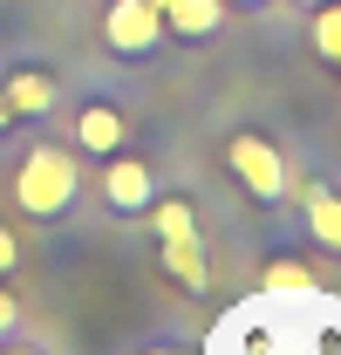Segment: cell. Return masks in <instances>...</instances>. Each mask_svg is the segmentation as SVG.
Masks as SVG:
<instances>
[{"label":"cell","mask_w":341,"mask_h":355,"mask_svg":"<svg viewBox=\"0 0 341 355\" xmlns=\"http://www.w3.org/2000/svg\"><path fill=\"white\" fill-rule=\"evenodd\" d=\"M143 219L157 232V266H164V280L177 294L205 301V294H212V246H205V232H198V205H191L184 191H157Z\"/></svg>","instance_id":"cell-2"},{"label":"cell","mask_w":341,"mask_h":355,"mask_svg":"<svg viewBox=\"0 0 341 355\" xmlns=\"http://www.w3.org/2000/svg\"><path fill=\"white\" fill-rule=\"evenodd\" d=\"M55 103H62V76H55L48 62H21V69H7V76H0V137L21 130V123H42Z\"/></svg>","instance_id":"cell-5"},{"label":"cell","mask_w":341,"mask_h":355,"mask_svg":"<svg viewBox=\"0 0 341 355\" xmlns=\"http://www.w3.org/2000/svg\"><path fill=\"white\" fill-rule=\"evenodd\" d=\"M307 48H314V62L328 76H341V0H328V7L307 14Z\"/></svg>","instance_id":"cell-11"},{"label":"cell","mask_w":341,"mask_h":355,"mask_svg":"<svg viewBox=\"0 0 341 355\" xmlns=\"http://www.w3.org/2000/svg\"><path fill=\"white\" fill-rule=\"evenodd\" d=\"M294 205H300V232L314 239V253L341 260V184H307Z\"/></svg>","instance_id":"cell-8"},{"label":"cell","mask_w":341,"mask_h":355,"mask_svg":"<svg viewBox=\"0 0 341 355\" xmlns=\"http://www.w3.org/2000/svg\"><path fill=\"white\" fill-rule=\"evenodd\" d=\"M14 266H21V239H14V225L0 219V280H14Z\"/></svg>","instance_id":"cell-13"},{"label":"cell","mask_w":341,"mask_h":355,"mask_svg":"<svg viewBox=\"0 0 341 355\" xmlns=\"http://www.w3.org/2000/svg\"><path fill=\"white\" fill-rule=\"evenodd\" d=\"M259 287L266 294H314L321 287V266L300 260V253H273V260L259 266Z\"/></svg>","instance_id":"cell-10"},{"label":"cell","mask_w":341,"mask_h":355,"mask_svg":"<svg viewBox=\"0 0 341 355\" xmlns=\"http://www.w3.org/2000/svg\"><path fill=\"white\" fill-rule=\"evenodd\" d=\"M232 14H259V7H273V0H225Z\"/></svg>","instance_id":"cell-16"},{"label":"cell","mask_w":341,"mask_h":355,"mask_svg":"<svg viewBox=\"0 0 341 355\" xmlns=\"http://www.w3.org/2000/svg\"><path fill=\"white\" fill-rule=\"evenodd\" d=\"M7 198L35 225L76 219V205H82V157H76V144H48V137L28 144L14 157V171H7Z\"/></svg>","instance_id":"cell-1"},{"label":"cell","mask_w":341,"mask_h":355,"mask_svg":"<svg viewBox=\"0 0 341 355\" xmlns=\"http://www.w3.org/2000/svg\"><path fill=\"white\" fill-rule=\"evenodd\" d=\"M21 335V301H14V287L0 280V342H14Z\"/></svg>","instance_id":"cell-12"},{"label":"cell","mask_w":341,"mask_h":355,"mask_svg":"<svg viewBox=\"0 0 341 355\" xmlns=\"http://www.w3.org/2000/svg\"><path fill=\"white\" fill-rule=\"evenodd\" d=\"M164 42H170L164 14H157L150 0H110V7H103V48H110L116 62H150Z\"/></svg>","instance_id":"cell-6"},{"label":"cell","mask_w":341,"mask_h":355,"mask_svg":"<svg viewBox=\"0 0 341 355\" xmlns=\"http://www.w3.org/2000/svg\"><path fill=\"white\" fill-rule=\"evenodd\" d=\"M150 7H157V14H164V7H170V0H150Z\"/></svg>","instance_id":"cell-18"},{"label":"cell","mask_w":341,"mask_h":355,"mask_svg":"<svg viewBox=\"0 0 341 355\" xmlns=\"http://www.w3.org/2000/svg\"><path fill=\"white\" fill-rule=\"evenodd\" d=\"M96 191H103V212H110V219H143V212H150V198H157V191H164V184H157V164H150V157H137V150H110V157H103V178H96Z\"/></svg>","instance_id":"cell-4"},{"label":"cell","mask_w":341,"mask_h":355,"mask_svg":"<svg viewBox=\"0 0 341 355\" xmlns=\"http://www.w3.org/2000/svg\"><path fill=\"white\" fill-rule=\"evenodd\" d=\"M287 7H300V14H314V7H328V0H287Z\"/></svg>","instance_id":"cell-17"},{"label":"cell","mask_w":341,"mask_h":355,"mask_svg":"<svg viewBox=\"0 0 341 355\" xmlns=\"http://www.w3.org/2000/svg\"><path fill=\"white\" fill-rule=\"evenodd\" d=\"M218 164L232 171V184L253 198L259 212H287L294 205V157L280 137H266L259 123H239V130L218 137Z\"/></svg>","instance_id":"cell-3"},{"label":"cell","mask_w":341,"mask_h":355,"mask_svg":"<svg viewBox=\"0 0 341 355\" xmlns=\"http://www.w3.org/2000/svg\"><path fill=\"white\" fill-rule=\"evenodd\" d=\"M0 355H48V349H35V342H21V335H14V342H0Z\"/></svg>","instance_id":"cell-15"},{"label":"cell","mask_w":341,"mask_h":355,"mask_svg":"<svg viewBox=\"0 0 341 355\" xmlns=\"http://www.w3.org/2000/svg\"><path fill=\"white\" fill-rule=\"evenodd\" d=\"M69 144H76V157H110V150H123V144H130L123 103H116V96H89V103H76Z\"/></svg>","instance_id":"cell-7"},{"label":"cell","mask_w":341,"mask_h":355,"mask_svg":"<svg viewBox=\"0 0 341 355\" xmlns=\"http://www.w3.org/2000/svg\"><path fill=\"white\" fill-rule=\"evenodd\" d=\"M225 21H232L225 0H170L164 7V35H177V42H218Z\"/></svg>","instance_id":"cell-9"},{"label":"cell","mask_w":341,"mask_h":355,"mask_svg":"<svg viewBox=\"0 0 341 355\" xmlns=\"http://www.w3.org/2000/svg\"><path fill=\"white\" fill-rule=\"evenodd\" d=\"M137 355H198L191 342H157V349H137Z\"/></svg>","instance_id":"cell-14"}]
</instances>
